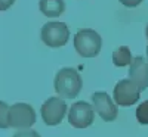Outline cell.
Instances as JSON below:
<instances>
[{"label":"cell","instance_id":"cell-15","mask_svg":"<svg viewBox=\"0 0 148 137\" xmlns=\"http://www.w3.org/2000/svg\"><path fill=\"white\" fill-rule=\"evenodd\" d=\"M119 2L123 6H126V7H136V6H139L144 2V0H119Z\"/></svg>","mask_w":148,"mask_h":137},{"label":"cell","instance_id":"cell-8","mask_svg":"<svg viewBox=\"0 0 148 137\" xmlns=\"http://www.w3.org/2000/svg\"><path fill=\"white\" fill-rule=\"evenodd\" d=\"M92 102H93V109L98 112L104 121L111 122L114 121L119 115L117 106L114 105L113 99L108 96V93L105 92H96L92 94Z\"/></svg>","mask_w":148,"mask_h":137},{"label":"cell","instance_id":"cell-13","mask_svg":"<svg viewBox=\"0 0 148 137\" xmlns=\"http://www.w3.org/2000/svg\"><path fill=\"white\" fill-rule=\"evenodd\" d=\"M9 105L6 102L0 100V128H8L9 127Z\"/></svg>","mask_w":148,"mask_h":137},{"label":"cell","instance_id":"cell-12","mask_svg":"<svg viewBox=\"0 0 148 137\" xmlns=\"http://www.w3.org/2000/svg\"><path fill=\"white\" fill-rule=\"evenodd\" d=\"M136 119L142 125H148V100L141 103L136 109Z\"/></svg>","mask_w":148,"mask_h":137},{"label":"cell","instance_id":"cell-4","mask_svg":"<svg viewBox=\"0 0 148 137\" xmlns=\"http://www.w3.org/2000/svg\"><path fill=\"white\" fill-rule=\"evenodd\" d=\"M40 114L46 125H58L67 114V103L62 97H49L42 105Z\"/></svg>","mask_w":148,"mask_h":137},{"label":"cell","instance_id":"cell-11","mask_svg":"<svg viewBox=\"0 0 148 137\" xmlns=\"http://www.w3.org/2000/svg\"><path fill=\"white\" fill-rule=\"evenodd\" d=\"M132 62V53L129 50L127 46H121L119 49H116L114 53H113V64L116 66H126V65H130Z\"/></svg>","mask_w":148,"mask_h":137},{"label":"cell","instance_id":"cell-6","mask_svg":"<svg viewBox=\"0 0 148 137\" xmlns=\"http://www.w3.org/2000/svg\"><path fill=\"white\" fill-rule=\"evenodd\" d=\"M95 119V109L88 102H76L68 111V122L74 128H88Z\"/></svg>","mask_w":148,"mask_h":137},{"label":"cell","instance_id":"cell-9","mask_svg":"<svg viewBox=\"0 0 148 137\" xmlns=\"http://www.w3.org/2000/svg\"><path fill=\"white\" fill-rule=\"evenodd\" d=\"M129 77L141 92L145 90L148 87V60L142 56L133 58L129 65Z\"/></svg>","mask_w":148,"mask_h":137},{"label":"cell","instance_id":"cell-18","mask_svg":"<svg viewBox=\"0 0 148 137\" xmlns=\"http://www.w3.org/2000/svg\"><path fill=\"white\" fill-rule=\"evenodd\" d=\"M147 58H148V46H147Z\"/></svg>","mask_w":148,"mask_h":137},{"label":"cell","instance_id":"cell-1","mask_svg":"<svg viewBox=\"0 0 148 137\" xmlns=\"http://www.w3.org/2000/svg\"><path fill=\"white\" fill-rule=\"evenodd\" d=\"M83 80L74 68H62L55 75V92L62 99H76L82 92Z\"/></svg>","mask_w":148,"mask_h":137},{"label":"cell","instance_id":"cell-10","mask_svg":"<svg viewBox=\"0 0 148 137\" xmlns=\"http://www.w3.org/2000/svg\"><path fill=\"white\" fill-rule=\"evenodd\" d=\"M39 7L45 16L56 18V16H61V14H64L65 2L64 0H40Z\"/></svg>","mask_w":148,"mask_h":137},{"label":"cell","instance_id":"cell-17","mask_svg":"<svg viewBox=\"0 0 148 137\" xmlns=\"http://www.w3.org/2000/svg\"><path fill=\"white\" fill-rule=\"evenodd\" d=\"M145 35H147V40H148V24H147V28H145Z\"/></svg>","mask_w":148,"mask_h":137},{"label":"cell","instance_id":"cell-3","mask_svg":"<svg viewBox=\"0 0 148 137\" xmlns=\"http://www.w3.org/2000/svg\"><path fill=\"white\" fill-rule=\"evenodd\" d=\"M70 39V30L65 22H58L52 21L47 22L42 28V40L49 47H61L65 46Z\"/></svg>","mask_w":148,"mask_h":137},{"label":"cell","instance_id":"cell-16","mask_svg":"<svg viewBox=\"0 0 148 137\" xmlns=\"http://www.w3.org/2000/svg\"><path fill=\"white\" fill-rule=\"evenodd\" d=\"M14 3L15 0H0V10H8Z\"/></svg>","mask_w":148,"mask_h":137},{"label":"cell","instance_id":"cell-2","mask_svg":"<svg viewBox=\"0 0 148 137\" xmlns=\"http://www.w3.org/2000/svg\"><path fill=\"white\" fill-rule=\"evenodd\" d=\"M102 39L95 30L84 28L74 35V49L82 58H95L101 52Z\"/></svg>","mask_w":148,"mask_h":137},{"label":"cell","instance_id":"cell-5","mask_svg":"<svg viewBox=\"0 0 148 137\" xmlns=\"http://www.w3.org/2000/svg\"><path fill=\"white\" fill-rule=\"evenodd\" d=\"M9 127L30 128L36 122V112L28 103H15L9 106Z\"/></svg>","mask_w":148,"mask_h":137},{"label":"cell","instance_id":"cell-7","mask_svg":"<svg viewBox=\"0 0 148 137\" xmlns=\"http://www.w3.org/2000/svg\"><path fill=\"white\" fill-rule=\"evenodd\" d=\"M141 90L130 78L120 80L114 87V100L120 106H132L139 100Z\"/></svg>","mask_w":148,"mask_h":137},{"label":"cell","instance_id":"cell-14","mask_svg":"<svg viewBox=\"0 0 148 137\" xmlns=\"http://www.w3.org/2000/svg\"><path fill=\"white\" fill-rule=\"evenodd\" d=\"M12 137H42L37 131H34V130H28V128H24L22 131H18V133H15Z\"/></svg>","mask_w":148,"mask_h":137}]
</instances>
